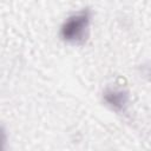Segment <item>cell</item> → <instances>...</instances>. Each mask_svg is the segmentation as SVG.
I'll return each instance as SVG.
<instances>
[{"label":"cell","instance_id":"cell-1","mask_svg":"<svg viewBox=\"0 0 151 151\" xmlns=\"http://www.w3.org/2000/svg\"><path fill=\"white\" fill-rule=\"evenodd\" d=\"M87 22H88V17L86 13H80L70 18L66 21V24L63 26L61 29L63 37L67 40H73V41L81 39L84 35V31L87 26Z\"/></svg>","mask_w":151,"mask_h":151}]
</instances>
